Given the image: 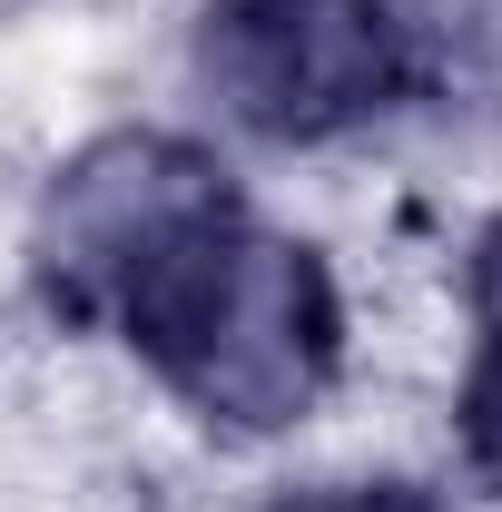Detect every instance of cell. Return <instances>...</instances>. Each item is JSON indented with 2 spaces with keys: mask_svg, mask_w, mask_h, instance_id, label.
<instances>
[{
  "mask_svg": "<svg viewBox=\"0 0 502 512\" xmlns=\"http://www.w3.org/2000/svg\"><path fill=\"white\" fill-rule=\"evenodd\" d=\"M256 512H453V503H443V483H424V473H315V483L266 493Z\"/></svg>",
  "mask_w": 502,
  "mask_h": 512,
  "instance_id": "obj_4",
  "label": "cell"
},
{
  "mask_svg": "<svg viewBox=\"0 0 502 512\" xmlns=\"http://www.w3.org/2000/svg\"><path fill=\"white\" fill-rule=\"evenodd\" d=\"M30 286L69 335L119 345L207 434H296L345 375V286L217 148L109 128L40 188Z\"/></svg>",
  "mask_w": 502,
  "mask_h": 512,
  "instance_id": "obj_1",
  "label": "cell"
},
{
  "mask_svg": "<svg viewBox=\"0 0 502 512\" xmlns=\"http://www.w3.org/2000/svg\"><path fill=\"white\" fill-rule=\"evenodd\" d=\"M463 375H453V444H463V473L473 493L502 503V217L473 237L463 256Z\"/></svg>",
  "mask_w": 502,
  "mask_h": 512,
  "instance_id": "obj_3",
  "label": "cell"
},
{
  "mask_svg": "<svg viewBox=\"0 0 502 512\" xmlns=\"http://www.w3.org/2000/svg\"><path fill=\"white\" fill-rule=\"evenodd\" d=\"M188 79L256 148H345L443 89V30L424 0H207Z\"/></svg>",
  "mask_w": 502,
  "mask_h": 512,
  "instance_id": "obj_2",
  "label": "cell"
}]
</instances>
